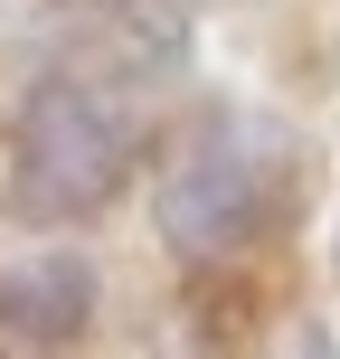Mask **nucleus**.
<instances>
[{"label": "nucleus", "instance_id": "obj_1", "mask_svg": "<svg viewBox=\"0 0 340 359\" xmlns=\"http://www.w3.org/2000/svg\"><path fill=\"white\" fill-rule=\"evenodd\" d=\"M293 189V142L255 114H208L161 170V236L179 255H236L274 227Z\"/></svg>", "mask_w": 340, "mask_h": 359}, {"label": "nucleus", "instance_id": "obj_2", "mask_svg": "<svg viewBox=\"0 0 340 359\" xmlns=\"http://www.w3.org/2000/svg\"><path fill=\"white\" fill-rule=\"evenodd\" d=\"M123 170H132V114H123L114 86L48 76V86L19 104L10 198H19L29 217H86V208H104Z\"/></svg>", "mask_w": 340, "mask_h": 359}, {"label": "nucleus", "instance_id": "obj_3", "mask_svg": "<svg viewBox=\"0 0 340 359\" xmlns=\"http://www.w3.org/2000/svg\"><path fill=\"white\" fill-rule=\"evenodd\" d=\"M95 322V265L76 246H48V255H19L10 274H0V341L19 350H67L86 341Z\"/></svg>", "mask_w": 340, "mask_h": 359}, {"label": "nucleus", "instance_id": "obj_4", "mask_svg": "<svg viewBox=\"0 0 340 359\" xmlns=\"http://www.w3.org/2000/svg\"><path fill=\"white\" fill-rule=\"evenodd\" d=\"M104 19H114V38H123L142 67H170V57L189 48V10H179V0H104Z\"/></svg>", "mask_w": 340, "mask_h": 359}]
</instances>
